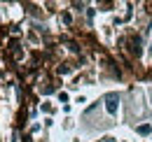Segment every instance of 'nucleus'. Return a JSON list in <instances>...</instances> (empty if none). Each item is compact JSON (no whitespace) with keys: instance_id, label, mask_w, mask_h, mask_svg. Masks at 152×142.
<instances>
[{"instance_id":"obj_4","label":"nucleus","mask_w":152,"mask_h":142,"mask_svg":"<svg viewBox=\"0 0 152 142\" xmlns=\"http://www.w3.org/2000/svg\"><path fill=\"white\" fill-rule=\"evenodd\" d=\"M150 105H152V89H150Z\"/></svg>"},{"instance_id":"obj_2","label":"nucleus","mask_w":152,"mask_h":142,"mask_svg":"<svg viewBox=\"0 0 152 142\" xmlns=\"http://www.w3.org/2000/svg\"><path fill=\"white\" fill-rule=\"evenodd\" d=\"M136 133H138V135H143V138L152 135V124H150V121H145V124H138V126H136Z\"/></svg>"},{"instance_id":"obj_3","label":"nucleus","mask_w":152,"mask_h":142,"mask_svg":"<svg viewBox=\"0 0 152 142\" xmlns=\"http://www.w3.org/2000/svg\"><path fill=\"white\" fill-rule=\"evenodd\" d=\"M63 21L70 23V21H73V14H70V12H63Z\"/></svg>"},{"instance_id":"obj_1","label":"nucleus","mask_w":152,"mask_h":142,"mask_svg":"<svg viewBox=\"0 0 152 142\" xmlns=\"http://www.w3.org/2000/svg\"><path fill=\"white\" fill-rule=\"evenodd\" d=\"M103 103H105V112L115 117L117 114V109H119V93H105V98H103Z\"/></svg>"},{"instance_id":"obj_5","label":"nucleus","mask_w":152,"mask_h":142,"mask_svg":"<svg viewBox=\"0 0 152 142\" xmlns=\"http://www.w3.org/2000/svg\"><path fill=\"white\" fill-rule=\"evenodd\" d=\"M150 51H152V44H150Z\"/></svg>"}]
</instances>
